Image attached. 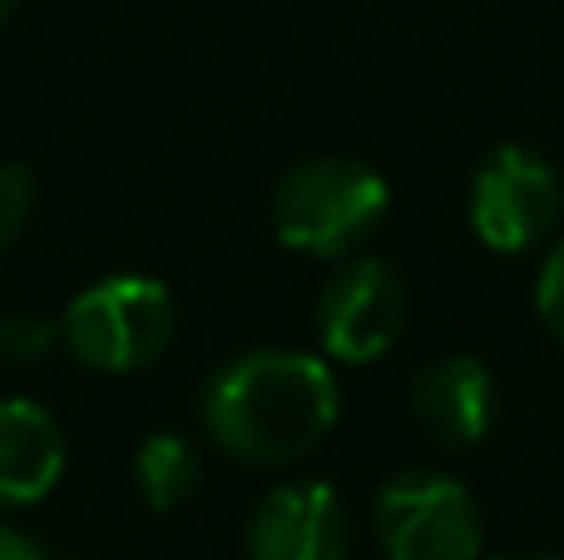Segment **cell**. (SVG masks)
Listing matches in <instances>:
<instances>
[{
  "instance_id": "1",
  "label": "cell",
  "mask_w": 564,
  "mask_h": 560,
  "mask_svg": "<svg viewBox=\"0 0 564 560\" xmlns=\"http://www.w3.org/2000/svg\"><path fill=\"white\" fill-rule=\"evenodd\" d=\"M341 417V387L322 353L248 347L214 367L198 392L208 442L248 466H288L312 456Z\"/></svg>"
},
{
  "instance_id": "2",
  "label": "cell",
  "mask_w": 564,
  "mask_h": 560,
  "mask_svg": "<svg viewBox=\"0 0 564 560\" xmlns=\"http://www.w3.org/2000/svg\"><path fill=\"white\" fill-rule=\"evenodd\" d=\"M391 184L357 154L297 159L273 189V234L302 258H351L381 228Z\"/></svg>"
},
{
  "instance_id": "3",
  "label": "cell",
  "mask_w": 564,
  "mask_h": 560,
  "mask_svg": "<svg viewBox=\"0 0 564 560\" xmlns=\"http://www.w3.org/2000/svg\"><path fill=\"white\" fill-rule=\"evenodd\" d=\"M174 293L149 273H109L69 298L59 313L65 353L105 377L144 373L174 343Z\"/></svg>"
},
{
  "instance_id": "4",
  "label": "cell",
  "mask_w": 564,
  "mask_h": 560,
  "mask_svg": "<svg viewBox=\"0 0 564 560\" xmlns=\"http://www.w3.org/2000/svg\"><path fill=\"white\" fill-rule=\"evenodd\" d=\"M371 536L387 560H480V506L446 472H397L371 502Z\"/></svg>"
},
{
  "instance_id": "5",
  "label": "cell",
  "mask_w": 564,
  "mask_h": 560,
  "mask_svg": "<svg viewBox=\"0 0 564 560\" xmlns=\"http://www.w3.org/2000/svg\"><path fill=\"white\" fill-rule=\"evenodd\" d=\"M466 214L490 254H525L560 228V169L530 144H496L470 174Z\"/></svg>"
},
{
  "instance_id": "6",
  "label": "cell",
  "mask_w": 564,
  "mask_h": 560,
  "mask_svg": "<svg viewBox=\"0 0 564 560\" xmlns=\"http://www.w3.org/2000/svg\"><path fill=\"white\" fill-rule=\"evenodd\" d=\"M406 313H411L406 288H401L397 268L387 258H367V254L341 258V268L322 283L317 298L322 357L351 367L377 363L401 343Z\"/></svg>"
},
{
  "instance_id": "7",
  "label": "cell",
  "mask_w": 564,
  "mask_h": 560,
  "mask_svg": "<svg viewBox=\"0 0 564 560\" xmlns=\"http://www.w3.org/2000/svg\"><path fill=\"white\" fill-rule=\"evenodd\" d=\"M248 560H347L351 511L327 482H282L248 516Z\"/></svg>"
},
{
  "instance_id": "8",
  "label": "cell",
  "mask_w": 564,
  "mask_h": 560,
  "mask_svg": "<svg viewBox=\"0 0 564 560\" xmlns=\"http://www.w3.org/2000/svg\"><path fill=\"white\" fill-rule=\"evenodd\" d=\"M411 417L441 446H476L496 427V377L480 357L446 353L431 357L411 377Z\"/></svg>"
},
{
  "instance_id": "9",
  "label": "cell",
  "mask_w": 564,
  "mask_h": 560,
  "mask_svg": "<svg viewBox=\"0 0 564 560\" xmlns=\"http://www.w3.org/2000/svg\"><path fill=\"white\" fill-rule=\"evenodd\" d=\"M65 476V432L55 412L30 397L0 402V511L35 506Z\"/></svg>"
},
{
  "instance_id": "10",
  "label": "cell",
  "mask_w": 564,
  "mask_h": 560,
  "mask_svg": "<svg viewBox=\"0 0 564 560\" xmlns=\"http://www.w3.org/2000/svg\"><path fill=\"white\" fill-rule=\"evenodd\" d=\"M134 482H139V496H144L149 511H174V506H184L188 496L198 492V482H204V452H198V442L188 432L159 427L134 452Z\"/></svg>"
},
{
  "instance_id": "11",
  "label": "cell",
  "mask_w": 564,
  "mask_h": 560,
  "mask_svg": "<svg viewBox=\"0 0 564 560\" xmlns=\"http://www.w3.org/2000/svg\"><path fill=\"white\" fill-rule=\"evenodd\" d=\"M55 347H65L59 317L30 313V308L0 313V363L6 367H35V363H45Z\"/></svg>"
},
{
  "instance_id": "12",
  "label": "cell",
  "mask_w": 564,
  "mask_h": 560,
  "mask_svg": "<svg viewBox=\"0 0 564 560\" xmlns=\"http://www.w3.org/2000/svg\"><path fill=\"white\" fill-rule=\"evenodd\" d=\"M35 204H40L35 169L6 159V164H0V254H6V248L30 228V218H35Z\"/></svg>"
},
{
  "instance_id": "13",
  "label": "cell",
  "mask_w": 564,
  "mask_h": 560,
  "mask_svg": "<svg viewBox=\"0 0 564 560\" xmlns=\"http://www.w3.org/2000/svg\"><path fill=\"white\" fill-rule=\"evenodd\" d=\"M535 313H540V323H545V333L564 347V238H560V244H550L545 263H540Z\"/></svg>"
},
{
  "instance_id": "14",
  "label": "cell",
  "mask_w": 564,
  "mask_h": 560,
  "mask_svg": "<svg viewBox=\"0 0 564 560\" xmlns=\"http://www.w3.org/2000/svg\"><path fill=\"white\" fill-rule=\"evenodd\" d=\"M0 560H50L45 546L35 541V536H25L20 526L0 521Z\"/></svg>"
},
{
  "instance_id": "15",
  "label": "cell",
  "mask_w": 564,
  "mask_h": 560,
  "mask_svg": "<svg viewBox=\"0 0 564 560\" xmlns=\"http://www.w3.org/2000/svg\"><path fill=\"white\" fill-rule=\"evenodd\" d=\"M496 560H564V556H555V551H506Z\"/></svg>"
},
{
  "instance_id": "16",
  "label": "cell",
  "mask_w": 564,
  "mask_h": 560,
  "mask_svg": "<svg viewBox=\"0 0 564 560\" xmlns=\"http://www.w3.org/2000/svg\"><path fill=\"white\" fill-rule=\"evenodd\" d=\"M10 10H15V0H0V25L10 20Z\"/></svg>"
}]
</instances>
